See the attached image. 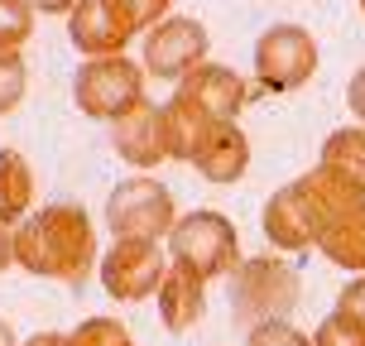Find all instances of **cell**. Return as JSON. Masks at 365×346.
Masks as SVG:
<instances>
[{
  "label": "cell",
  "mask_w": 365,
  "mask_h": 346,
  "mask_svg": "<svg viewBox=\"0 0 365 346\" xmlns=\"http://www.w3.org/2000/svg\"><path fill=\"white\" fill-rule=\"evenodd\" d=\"M15 265L38 279L82 284L96 265V231L82 202H48L15 226Z\"/></svg>",
  "instance_id": "obj_1"
},
{
  "label": "cell",
  "mask_w": 365,
  "mask_h": 346,
  "mask_svg": "<svg viewBox=\"0 0 365 346\" xmlns=\"http://www.w3.org/2000/svg\"><path fill=\"white\" fill-rule=\"evenodd\" d=\"M168 255H173V265L192 270L197 279H221V274L231 279L240 265V231L231 217L202 207V212H187V217L173 221Z\"/></svg>",
  "instance_id": "obj_2"
},
{
  "label": "cell",
  "mask_w": 365,
  "mask_h": 346,
  "mask_svg": "<svg viewBox=\"0 0 365 346\" xmlns=\"http://www.w3.org/2000/svg\"><path fill=\"white\" fill-rule=\"evenodd\" d=\"M298 293H303V284H298V270L289 260L250 255L231 274V312L240 322H250V327L289 317L298 308Z\"/></svg>",
  "instance_id": "obj_3"
},
{
  "label": "cell",
  "mask_w": 365,
  "mask_h": 346,
  "mask_svg": "<svg viewBox=\"0 0 365 346\" xmlns=\"http://www.w3.org/2000/svg\"><path fill=\"white\" fill-rule=\"evenodd\" d=\"M73 101L91 121H120L135 106H145V63L115 54V58H87L73 77Z\"/></svg>",
  "instance_id": "obj_4"
},
{
  "label": "cell",
  "mask_w": 365,
  "mask_h": 346,
  "mask_svg": "<svg viewBox=\"0 0 365 346\" xmlns=\"http://www.w3.org/2000/svg\"><path fill=\"white\" fill-rule=\"evenodd\" d=\"M106 221L115 240H159L173 231V193H168L159 178L149 173H135V178H120L106 198Z\"/></svg>",
  "instance_id": "obj_5"
},
{
  "label": "cell",
  "mask_w": 365,
  "mask_h": 346,
  "mask_svg": "<svg viewBox=\"0 0 365 346\" xmlns=\"http://www.w3.org/2000/svg\"><path fill=\"white\" fill-rule=\"evenodd\" d=\"M317 73V39L303 24H269L255 39V82L264 91H298Z\"/></svg>",
  "instance_id": "obj_6"
},
{
  "label": "cell",
  "mask_w": 365,
  "mask_h": 346,
  "mask_svg": "<svg viewBox=\"0 0 365 346\" xmlns=\"http://www.w3.org/2000/svg\"><path fill=\"white\" fill-rule=\"evenodd\" d=\"M168 274V260L159 250V240H115L101 255V289L115 303H140L154 298Z\"/></svg>",
  "instance_id": "obj_7"
},
{
  "label": "cell",
  "mask_w": 365,
  "mask_h": 346,
  "mask_svg": "<svg viewBox=\"0 0 365 346\" xmlns=\"http://www.w3.org/2000/svg\"><path fill=\"white\" fill-rule=\"evenodd\" d=\"M207 24L187 15H168L164 24H154L145 34V73H154L159 82H182V77L207 63Z\"/></svg>",
  "instance_id": "obj_8"
},
{
  "label": "cell",
  "mask_w": 365,
  "mask_h": 346,
  "mask_svg": "<svg viewBox=\"0 0 365 346\" xmlns=\"http://www.w3.org/2000/svg\"><path fill=\"white\" fill-rule=\"evenodd\" d=\"M259 226H264V240H269L274 250H289V255L312 250V245L322 240V212H317V202L308 198L303 178L284 183V188L264 202Z\"/></svg>",
  "instance_id": "obj_9"
},
{
  "label": "cell",
  "mask_w": 365,
  "mask_h": 346,
  "mask_svg": "<svg viewBox=\"0 0 365 346\" xmlns=\"http://www.w3.org/2000/svg\"><path fill=\"white\" fill-rule=\"evenodd\" d=\"M68 39L82 58H115L135 39V24L115 0H77V10L68 15Z\"/></svg>",
  "instance_id": "obj_10"
},
{
  "label": "cell",
  "mask_w": 365,
  "mask_h": 346,
  "mask_svg": "<svg viewBox=\"0 0 365 346\" xmlns=\"http://www.w3.org/2000/svg\"><path fill=\"white\" fill-rule=\"evenodd\" d=\"M173 96L192 101V106H197L202 116H212L217 126H236V116L245 111V101H250V87H245V77H240L236 68L202 63V68H192V73L173 87Z\"/></svg>",
  "instance_id": "obj_11"
},
{
  "label": "cell",
  "mask_w": 365,
  "mask_h": 346,
  "mask_svg": "<svg viewBox=\"0 0 365 346\" xmlns=\"http://www.w3.org/2000/svg\"><path fill=\"white\" fill-rule=\"evenodd\" d=\"M110 145H115V154H120L130 168H159V164H168V159H173V145H168V116H164V106L145 101V106L130 111V116H120V121L110 126Z\"/></svg>",
  "instance_id": "obj_12"
},
{
  "label": "cell",
  "mask_w": 365,
  "mask_h": 346,
  "mask_svg": "<svg viewBox=\"0 0 365 346\" xmlns=\"http://www.w3.org/2000/svg\"><path fill=\"white\" fill-rule=\"evenodd\" d=\"M159 322H164L173 337L182 332H192L202 322V312H207V279H197L192 270H182V265H168L164 284H159Z\"/></svg>",
  "instance_id": "obj_13"
},
{
  "label": "cell",
  "mask_w": 365,
  "mask_h": 346,
  "mask_svg": "<svg viewBox=\"0 0 365 346\" xmlns=\"http://www.w3.org/2000/svg\"><path fill=\"white\" fill-rule=\"evenodd\" d=\"M192 168H197L207 183H240L245 178V168H250V140H245V130L240 126H221L212 140H207V149H202L197 159H192Z\"/></svg>",
  "instance_id": "obj_14"
},
{
  "label": "cell",
  "mask_w": 365,
  "mask_h": 346,
  "mask_svg": "<svg viewBox=\"0 0 365 346\" xmlns=\"http://www.w3.org/2000/svg\"><path fill=\"white\" fill-rule=\"evenodd\" d=\"M317 168H327L331 178H341L346 188L365 193V126H341L322 140Z\"/></svg>",
  "instance_id": "obj_15"
},
{
  "label": "cell",
  "mask_w": 365,
  "mask_h": 346,
  "mask_svg": "<svg viewBox=\"0 0 365 346\" xmlns=\"http://www.w3.org/2000/svg\"><path fill=\"white\" fill-rule=\"evenodd\" d=\"M164 116H168V145H173V159H182V164H192L202 149H207V140L221 130L212 116H202V111L192 106V101H182V96H168Z\"/></svg>",
  "instance_id": "obj_16"
},
{
  "label": "cell",
  "mask_w": 365,
  "mask_h": 346,
  "mask_svg": "<svg viewBox=\"0 0 365 346\" xmlns=\"http://www.w3.org/2000/svg\"><path fill=\"white\" fill-rule=\"evenodd\" d=\"M317 250H322L336 270L365 274V202L331 221L327 231H322V240H317Z\"/></svg>",
  "instance_id": "obj_17"
},
{
  "label": "cell",
  "mask_w": 365,
  "mask_h": 346,
  "mask_svg": "<svg viewBox=\"0 0 365 346\" xmlns=\"http://www.w3.org/2000/svg\"><path fill=\"white\" fill-rule=\"evenodd\" d=\"M29 207H34V168L19 149H0V221L19 226Z\"/></svg>",
  "instance_id": "obj_18"
},
{
  "label": "cell",
  "mask_w": 365,
  "mask_h": 346,
  "mask_svg": "<svg viewBox=\"0 0 365 346\" xmlns=\"http://www.w3.org/2000/svg\"><path fill=\"white\" fill-rule=\"evenodd\" d=\"M34 34V5L29 0H0V49L19 54Z\"/></svg>",
  "instance_id": "obj_19"
},
{
  "label": "cell",
  "mask_w": 365,
  "mask_h": 346,
  "mask_svg": "<svg viewBox=\"0 0 365 346\" xmlns=\"http://www.w3.org/2000/svg\"><path fill=\"white\" fill-rule=\"evenodd\" d=\"M68 346H135L120 317H87L68 332Z\"/></svg>",
  "instance_id": "obj_20"
},
{
  "label": "cell",
  "mask_w": 365,
  "mask_h": 346,
  "mask_svg": "<svg viewBox=\"0 0 365 346\" xmlns=\"http://www.w3.org/2000/svg\"><path fill=\"white\" fill-rule=\"evenodd\" d=\"M24 91H29L24 54H5V49H0V116H10V111L24 101Z\"/></svg>",
  "instance_id": "obj_21"
},
{
  "label": "cell",
  "mask_w": 365,
  "mask_h": 346,
  "mask_svg": "<svg viewBox=\"0 0 365 346\" xmlns=\"http://www.w3.org/2000/svg\"><path fill=\"white\" fill-rule=\"evenodd\" d=\"M312 346H365V327L356 317H346V312H331V317L317 322Z\"/></svg>",
  "instance_id": "obj_22"
},
{
  "label": "cell",
  "mask_w": 365,
  "mask_h": 346,
  "mask_svg": "<svg viewBox=\"0 0 365 346\" xmlns=\"http://www.w3.org/2000/svg\"><path fill=\"white\" fill-rule=\"evenodd\" d=\"M245 346H312V337L298 332L289 317H279V322H259V327H250V342Z\"/></svg>",
  "instance_id": "obj_23"
},
{
  "label": "cell",
  "mask_w": 365,
  "mask_h": 346,
  "mask_svg": "<svg viewBox=\"0 0 365 346\" xmlns=\"http://www.w3.org/2000/svg\"><path fill=\"white\" fill-rule=\"evenodd\" d=\"M115 5L125 10V19L135 24V34H149L154 24L168 19V5H173V0H115Z\"/></svg>",
  "instance_id": "obj_24"
},
{
  "label": "cell",
  "mask_w": 365,
  "mask_h": 346,
  "mask_svg": "<svg viewBox=\"0 0 365 346\" xmlns=\"http://www.w3.org/2000/svg\"><path fill=\"white\" fill-rule=\"evenodd\" d=\"M336 312H346V317H356L365 327V274H356L346 289L336 293Z\"/></svg>",
  "instance_id": "obj_25"
},
{
  "label": "cell",
  "mask_w": 365,
  "mask_h": 346,
  "mask_svg": "<svg viewBox=\"0 0 365 346\" xmlns=\"http://www.w3.org/2000/svg\"><path fill=\"white\" fill-rule=\"evenodd\" d=\"M346 111L365 126V68H356V77L346 82Z\"/></svg>",
  "instance_id": "obj_26"
},
{
  "label": "cell",
  "mask_w": 365,
  "mask_h": 346,
  "mask_svg": "<svg viewBox=\"0 0 365 346\" xmlns=\"http://www.w3.org/2000/svg\"><path fill=\"white\" fill-rule=\"evenodd\" d=\"M10 265H15V226L0 221V270H10Z\"/></svg>",
  "instance_id": "obj_27"
},
{
  "label": "cell",
  "mask_w": 365,
  "mask_h": 346,
  "mask_svg": "<svg viewBox=\"0 0 365 346\" xmlns=\"http://www.w3.org/2000/svg\"><path fill=\"white\" fill-rule=\"evenodd\" d=\"M38 15H73L77 10V0H29Z\"/></svg>",
  "instance_id": "obj_28"
},
{
  "label": "cell",
  "mask_w": 365,
  "mask_h": 346,
  "mask_svg": "<svg viewBox=\"0 0 365 346\" xmlns=\"http://www.w3.org/2000/svg\"><path fill=\"white\" fill-rule=\"evenodd\" d=\"M19 346H68V337L63 332H34L29 342H19Z\"/></svg>",
  "instance_id": "obj_29"
},
{
  "label": "cell",
  "mask_w": 365,
  "mask_h": 346,
  "mask_svg": "<svg viewBox=\"0 0 365 346\" xmlns=\"http://www.w3.org/2000/svg\"><path fill=\"white\" fill-rule=\"evenodd\" d=\"M0 346H19V342H15V327H10L5 317H0Z\"/></svg>",
  "instance_id": "obj_30"
},
{
  "label": "cell",
  "mask_w": 365,
  "mask_h": 346,
  "mask_svg": "<svg viewBox=\"0 0 365 346\" xmlns=\"http://www.w3.org/2000/svg\"><path fill=\"white\" fill-rule=\"evenodd\" d=\"M361 15H365V0H361Z\"/></svg>",
  "instance_id": "obj_31"
}]
</instances>
